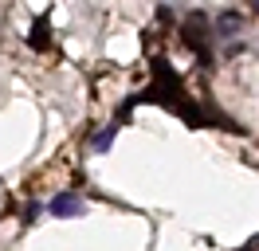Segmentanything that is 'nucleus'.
<instances>
[{
	"instance_id": "1",
	"label": "nucleus",
	"mask_w": 259,
	"mask_h": 251,
	"mask_svg": "<svg viewBox=\"0 0 259 251\" xmlns=\"http://www.w3.org/2000/svg\"><path fill=\"white\" fill-rule=\"evenodd\" d=\"M48 208H51V216H82V212H87L82 196H75V192H59Z\"/></svg>"
},
{
	"instance_id": "2",
	"label": "nucleus",
	"mask_w": 259,
	"mask_h": 251,
	"mask_svg": "<svg viewBox=\"0 0 259 251\" xmlns=\"http://www.w3.org/2000/svg\"><path fill=\"white\" fill-rule=\"evenodd\" d=\"M114 134H118V122H114V126H106L102 134H95V141H91V145H95L98 153H106V149H110V141H114Z\"/></svg>"
},
{
	"instance_id": "3",
	"label": "nucleus",
	"mask_w": 259,
	"mask_h": 251,
	"mask_svg": "<svg viewBox=\"0 0 259 251\" xmlns=\"http://www.w3.org/2000/svg\"><path fill=\"white\" fill-rule=\"evenodd\" d=\"M32 44H35V47H44V44H48V20H39V24H35V31H32Z\"/></svg>"
}]
</instances>
